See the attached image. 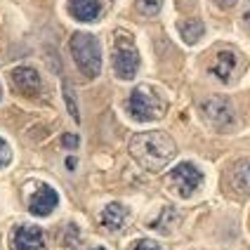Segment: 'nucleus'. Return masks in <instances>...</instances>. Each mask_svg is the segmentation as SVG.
<instances>
[{"label": "nucleus", "mask_w": 250, "mask_h": 250, "mask_svg": "<svg viewBox=\"0 0 250 250\" xmlns=\"http://www.w3.org/2000/svg\"><path fill=\"white\" fill-rule=\"evenodd\" d=\"M12 250H45V234L41 227L21 224L12 234Z\"/></svg>", "instance_id": "8"}, {"label": "nucleus", "mask_w": 250, "mask_h": 250, "mask_svg": "<svg viewBox=\"0 0 250 250\" xmlns=\"http://www.w3.org/2000/svg\"><path fill=\"white\" fill-rule=\"evenodd\" d=\"M163 7V0H137V10L144 17H156Z\"/></svg>", "instance_id": "16"}, {"label": "nucleus", "mask_w": 250, "mask_h": 250, "mask_svg": "<svg viewBox=\"0 0 250 250\" xmlns=\"http://www.w3.org/2000/svg\"><path fill=\"white\" fill-rule=\"evenodd\" d=\"M12 83L14 87L26 95V97H36L41 92V76L38 71L31 69V66H19V69L12 71Z\"/></svg>", "instance_id": "9"}, {"label": "nucleus", "mask_w": 250, "mask_h": 250, "mask_svg": "<svg viewBox=\"0 0 250 250\" xmlns=\"http://www.w3.org/2000/svg\"><path fill=\"white\" fill-rule=\"evenodd\" d=\"M180 222V217H177V212L172 208H166L163 212H161V217L156 220V222H151L153 229H161V231H166V234H170V229L175 227V224Z\"/></svg>", "instance_id": "15"}, {"label": "nucleus", "mask_w": 250, "mask_h": 250, "mask_svg": "<svg viewBox=\"0 0 250 250\" xmlns=\"http://www.w3.org/2000/svg\"><path fill=\"white\" fill-rule=\"evenodd\" d=\"M215 2H217L222 10H231V7L236 5V0H215Z\"/></svg>", "instance_id": "21"}, {"label": "nucleus", "mask_w": 250, "mask_h": 250, "mask_svg": "<svg viewBox=\"0 0 250 250\" xmlns=\"http://www.w3.org/2000/svg\"><path fill=\"white\" fill-rule=\"evenodd\" d=\"M234 69H236V55L229 52V50H224V52H220V55L215 57V62L210 66V73L215 78H220L222 83H227L234 76Z\"/></svg>", "instance_id": "12"}, {"label": "nucleus", "mask_w": 250, "mask_h": 250, "mask_svg": "<svg viewBox=\"0 0 250 250\" xmlns=\"http://www.w3.org/2000/svg\"><path fill=\"white\" fill-rule=\"evenodd\" d=\"M224 184L231 194L236 196H248L250 194V161L248 158H241L234 166L227 170V177H224Z\"/></svg>", "instance_id": "7"}, {"label": "nucleus", "mask_w": 250, "mask_h": 250, "mask_svg": "<svg viewBox=\"0 0 250 250\" xmlns=\"http://www.w3.org/2000/svg\"><path fill=\"white\" fill-rule=\"evenodd\" d=\"M57 203H59V196L52 187H38V191L31 196V201H28V210L33 212V215H38V217H45V215H50L52 210L57 208Z\"/></svg>", "instance_id": "10"}, {"label": "nucleus", "mask_w": 250, "mask_h": 250, "mask_svg": "<svg viewBox=\"0 0 250 250\" xmlns=\"http://www.w3.org/2000/svg\"><path fill=\"white\" fill-rule=\"evenodd\" d=\"M62 144H64L66 149H76V146H78V137H76V135H64V137H62Z\"/></svg>", "instance_id": "20"}, {"label": "nucleus", "mask_w": 250, "mask_h": 250, "mask_svg": "<svg viewBox=\"0 0 250 250\" xmlns=\"http://www.w3.org/2000/svg\"><path fill=\"white\" fill-rule=\"evenodd\" d=\"M139 69V55L130 42H118L113 50V71L121 81H132Z\"/></svg>", "instance_id": "5"}, {"label": "nucleus", "mask_w": 250, "mask_h": 250, "mask_svg": "<svg viewBox=\"0 0 250 250\" xmlns=\"http://www.w3.org/2000/svg\"><path fill=\"white\" fill-rule=\"evenodd\" d=\"M92 250H106V248H92Z\"/></svg>", "instance_id": "23"}, {"label": "nucleus", "mask_w": 250, "mask_h": 250, "mask_svg": "<svg viewBox=\"0 0 250 250\" xmlns=\"http://www.w3.org/2000/svg\"><path fill=\"white\" fill-rule=\"evenodd\" d=\"M203 33H206V26H203L198 19H187V21L180 24V36L187 45H194L196 41H201Z\"/></svg>", "instance_id": "14"}, {"label": "nucleus", "mask_w": 250, "mask_h": 250, "mask_svg": "<svg viewBox=\"0 0 250 250\" xmlns=\"http://www.w3.org/2000/svg\"><path fill=\"white\" fill-rule=\"evenodd\" d=\"M206 123L215 130H231L236 125V109L227 97H210L201 104Z\"/></svg>", "instance_id": "4"}, {"label": "nucleus", "mask_w": 250, "mask_h": 250, "mask_svg": "<svg viewBox=\"0 0 250 250\" xmlns=\"http://www.w3.org/2000/svg\"><path fill=\"white\" fill-rule=\"evenodd\" d=\"M71 55L85 78H97L102 71V50H99V42L95 36L83 33V31L73 33L71 36Z\"/></svg>", "instance_id": "2"}, {"label": "nucleus", "mask_w": 250, "mask_h": 250, "mask_svg": "<svg viewBox=\"0 0 250 250\" xmlns=\"http://www.w3.org/2000/svg\"><path fill=\"white\" fill-rule=\"evenodd\" d=\"M127 222V208L121 203H109L106 208L102 210V224L109 229V231H118L123 229Z\"/></svg>", "instance_id": "13"}, {"label": "nucleus", "mask_w": 250, "mask_h": 250, "mask_svg": "<svg viewBox=\"0 0 250 250\" xmlns=\"http://www.w3.org/2000/svg\"><path fill=\"white\" fill-rule=\"evenodd\" d=\"M0 95H2V92H0Z\"/></svg>", "instance_id": "24"}, {"label": "nucleus", "mask_w": 250, "mask_h": 250, "mask_svg": "<svg viewBox=\"0 0 250 250\" xmlns=\"http://www.w3.org/2000/svg\"><path fill=\"white\" fill-rule=\"evenodd\" d=\"M243 19H246V21H248V24H250V12L246 14V17H243Z\"/></svg>", "instance_id": "22"}, {"label": "nucleus", "mask_w": 250, "mask_h": 250, "mask_svg": "<svg viewBox=\"0 0 250 250\" xmlns=\"http://www.w3.org/2000/svg\"><path fill=\"white\" fill-rule=\"evenodd\" d=\"M170 182L175 184L177 194L184 196V198H189V196L203 184V175H201V170L196 166H191V163H180V166L170 172Z\"/></svg>", "instance_id": "6"}, {"label": "nucleus", "mask_w": 250, "mask_h": 250, "mask_svg": "<svg viewBox=\"0 0 250 250\" xmlns=\"http://www.w3.org/2000/svg\"><path fill=\"white\" fill-rule=\"evenodd\" d=\"M132 250H161V246H158L156 241H149V238H144V241H137Z\"/></svg>", "instance_id": "19"}, {"label": "nucleus", "mask_w": 250, "mask_h": 250, "mask_svg": "<svg viewBox=\"0 0 250 250\" xmlns=\"http://www.w3.org/2000/svg\"><path fill=\"white\" fill-rule=\"evenodd\" d=\"M64 99H66V106H69V113L73 116V121H81V113H78V106H76V97L71 92L69 83H64Z\"/></svg>", "instance_id": "17"}, {"label": "nucleus", "mask_w": 250, "mask_h": 250, "mask_svg": "<svg viewBox=\"0 0 250 250\" xmlns=\"http://www.w3.org/2000/svg\"><path fill=\"white\" fill-rule=\"evenodd\" d=\"M130 153L144 170L158 172L175 158L177 146L167 132H139L130 139Z\"/></svg>", "instance_id": "1"}, {"label": "nucleus", "mask_w": 250, "mask_h": 250, "mask_svg": "<svg viewBox=\"0 0 250 250\" xmlns=\"http://www.w3.org/2000/svg\"><path fill=\"white\" fill-rule=\"evenodd\" d=\"M10 158H12V151H10L7 142H5V139H0V167L7 166V163H10Z\"/></svg>", "instance_id": "18"}, {"label": "nucleus", "mask_w": 250, "mask_h": 250, "mask_svg": "<svg viewBox=\"0 0 250 250\" xmlns=\"http://www.w3.org/2000/svg\"><path fill=\"white\" fill-rule=\"evenodd\" d=\"M69 12L78 21H95L102 14L99 0H69Z\"/></svg>", "instance_id": "11"}, {"label": "nucleus", "mask_w": 250, "mask_h": 250, "mask_svg": "<svg viewBox=\"0 0 250 250\" xmlns=\"http://www.w3.org/2000/svg\"><path fill=\"white\" fill-rule=\"evenodd\" d=\"M127 113L135 121H156L166 113V104L151 87L139 85V87L132 90V95L127 99Z\"/></svg>", "instance_id": "3"}]
</instances>
